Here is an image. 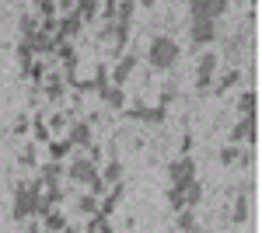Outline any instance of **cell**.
<instances>
[{"instance_id": "7c38bea8", "label": "cell", "mask_w": 262, "mask_h": 233, "mask_svg": "<svg viewBox=\"0 0 262 233\" xmlns=\"http://www.w3.org/2000/svg\"><path fill=\"white\" fill-rule=\"evenodd\" d=\"M39 91H46V101H49V105H56V101H63V94H67V84H63L60 73H49V77L39 84Z\"/></svg>"}, {"instance_id": "52a82bcc", "label": "cell", "mask_w": 262, "mask_h": 233, "mask_svg": "<svg viewBox=\"0 0 262 233\" xmlns=\"http://www.w3.org/2000/svg\"><path fill=\"white\" fill-rule=\"evenodd\" d=\"M67 143H70V150H88V146L95 143L91 122H74V125L67 129Z\"/></svg>"}, {"instance_id": "4fadbf2b", "label": "cell", "mask_w": 262, "mask_h": 233, "mask_svg": "<svg viewBox=\"0 0 262 233\" xmlns=\"http://www.w3.org/2000/svg\"><path fill=\"white\" fill-rule=\"evenodd\" d=\"M122 195H126V185H112L108 192L101 195V202H98V216H105V219H108V216L116 213V205L122 202Z\"/></svg>"}, {"instance_id": "30bf717a", "label": "cell", "mask_w": 262, "mask_h": 233, "mask_svg": "<svg viewBox=\"0 0 262 233\" xmlns=\"http://www.w3.org/2000/svg\"><path fill=\"white\" fill-rule=\"evenodd\" d=\"M224 53L231 59V70H242V59H245V53H248V39H242V32L231 35V39L224 42Z\"/></svg>"}, {"instance_id": "3957f363", "label": "cell", "mask_w": 262, "mask_h": 233, "mask_svg": "<svg viewBox=\"0 0 262 233\" xmlns=\"http://www.w3.org/2000/svg\"><path fill=\"white\" fill-rule=\"evenodd\" d=\"M217 66H221V59H217V53L213 49H206L200 56V66H196V91L200 94H206L210 87H213V77H217Z\"/></svg>"}, {"instance_id": "8fae6325", "label": "cell", "mask_w": 262, "mask_h": 233, "mask_svg": "<svg viewBox=\"0 0 262 233\" xmlns=\"http://www.w3.org/2000/svg\"><path fill=\"white\" fill-rule=\"evenodd\" d=\"M238 143H255V115L238 118V125L231 129V146H238Z\"/></svg>"}, {"instance_id": "5bb4252c", "label": "cell", "mask_w": 262, "mask_h": 233, "mask_svg": "<svg viewBox=\"0 0 262 233\" xmlns=\"http://www.w3.org/2000/svg\"><path fill=\"white\" fill-rule=\"evenodd\" d=\"M60 177H67V167L63 164H53V160H46L39 167V181L49 188V185H60Z\"/></svg>"}, {"instance_id": "f546056e", "label": "cell", "mask_w": 262, "mask_h": 233, "mask_svg": "<svg viewBox=\"0 0 262 233\" xmlns=\"http://www.w3.org/2000/svg\"><path fill=\"white\" fill-rule=\"evenodd\" d=\"M88 233H112V223L105 219V216H91V223H88Z\"/></svg>"}, {"instance_id": "8d00e7d4", "label": "cell", "mask_w": 262, "mask_h": 233, "mask_svg": "<svg viewBox=\"0 0 262 233\" xmlns=\"http://www.w3.org/2000/svg\"><path fill=\"white\" fill-rule=\"evenodd\" d=\"M189 233H200V230H189Z\"/></svg>"}, {"instance_id": "9a60e30c", "label": "cell", "mask_w": 262, "mask_h": 233, "mask_svg": "<svg viewBox=\"0 0 262 233\" xmlns=\"http://www.w3.org/2000/svg\"><path fill=\"white\" fill-rule=\"evenodd\" d=\"M70 153H74V150H70V143H67V139H49V143H46V157H49L53 164L67 160Z\"/></svg>"}, {"instance_id": "4dcf8cb0", "label": "cell", "mask_w": 262, "mask_h": 233, "mask_svg": "<svg viewBox=\"0 0 262 233\" xmlns=\"http://www.w3.org/2000/svg\"><path fill=\"white\" fill-rule=\"evenodd\" d=\"M18 160L25 164V167H35V164H39V146H35V143H28V146L21 150V157H18Z\"/></svg>"}, {"instance_id": "277c9868", "label": "cell", "mask_w": 262, "mask_h": 233, "mask_svg": "<svg viewBox=\"0 0 262 233\" xmlns=\"http://www.w3.org/2000/svg\"><path fill=\"white\" fill-rule=\"evenodd\" d=\"M224 11H227L224 0H192V4H189L192 24H196V21H213V24H217V18H221Z\"/></svg>"}, {"instance_id": "4316f807", "label": "cell", "mask_w": 262, "mask_h": 233, "mask_svg": "<svg viewBox=\"0 0 262 233\" xmlns=\"http://www.w3.org/2000/svg\"><path fill=\"white\" fill-rule=\"evenodd\" d=\"M74 213H81V216H95V213H98V198H95V195H81V198H77V209H74Z\"/></svg>"}, {"instance_id": "d590c367", "label": "cell", "mask_w": 262, "mask_h": 233, "mask_svg": "<svg viewBox=\"0 0 262 233\" xmlns=\"http://www.w3.org/2000/svg\"><path fill=\"white\" fill-rule=\"evenodd\" d=\"M168 202H171V209H175V213H182V209H185V202H182V192H179V188H171V192H168Z\"/></svg>"}, {"instance_id": "7a4b0ae2", "label": "cell", "mask_w": 262, "mask_h": 233, "mask_svg": "<svg viewBox=\"0 0 262 233\" xmlns=\"http://www.w3.org/2000/svg\"><path fill=\"white\" fill-rule=\"evenodd\" d=\"M147 63L154 70H171L179 63V42L168 39V35H158V39L150 42V49H147Z\"/></svg>"}, {"instance_id": "83f0119b", "label": "cell", "mask_w": 262, "mask_h": 233, "mask_svg": "<svg viewBox=\"0 0 262 233\" xmlns=\"http://www.w3.org/2000/svg\"><path fill=\"white\" fill-rule=\"evenodd\" d=\"M32 125H35V143H49V139H53V136H49V125H46V115H42V112L35 115V122H32Z\"/></svg>"}, {"instance_id": "ffe728a7", "label": "cell", "mask_w": 262, "mask_h": 233, "mask_svg": "<svg viewBox=\"0 0 262 233\" xmlns=\"http://www.w3.org/2000/svg\"><path fill=\"white\" fill-rule=\"evenodd\" d=\"M35 63V49H32V42H18V70L21 73H28V66Z\"/></svg>"}, {"instance_id": "44dd1931", "label": "cell", "mask_w": 262, "mask_h": 233, "mask_svg": "<svg viewBox=\"0 0 262 233\" xmlns=\"http://www.w3.org/2000/svg\"><path fill=\"white\" fill-rule=\"evenodd\" d=\"M98 97L108 105V108H126V94H122V87H112V84H108Z\"/></svg>"}, {"instance_id": "d4e9b609", "label": "cell", "mask_w": 262, "mask_h": 233, "mask_svg": "<svg viewBox=\"0 0 262 233\" xmlns=\"http://www.w3.org/2000/svg\"><path fill=\"white\" fill-rule=\"evenodd\" d=\"M255 105H259V94H255V91H245V94L238 97V112H242V118L255 115Z\"/></svg>"}, {"instance_id": "d6a6232c", "label": "cell", "mask_w": 262, "mask_h": 233, "mask_svg": "<svg viewBox=\"0 0 262 233\" xmlns=\"http://www.w3.org/2000/svg\"><path fill=\"white\" fill-rule=\"evenodd\" d=\"M179 230L182 233L196 230V216H192V209H182V213H179Z\"/></svg>"}, {"instance_id": "9c48e42d", "label": "cell", "mask_w": 262, "mask_h": 233, "mask_svg": "<svg viewBox=\"0 0 262 233\" xmlns=\"http://www.w3.org/2000/svg\"><path fill=\"white\" fill-rule=\"evenodd\" d=\"M217 42V24L213 21H196L192 24V45L196 49H210Z\"/></svg>"}, {"instance_id": "f1b7e54d", "label": "cell", "mask_w": 262, "mask_h": 233, "mask_svg": "<svg viewBox=\"0 0 262 233\" xmlns=\"http://www.w3.org/2000/svg\"><path fill=\"white\" fill-rule=\"evenodd\" d=\"M35 11H39V18H60V4H53V0H39Z\"/></svg>"}, {"instance_id": "e0dca14e", "label": "cell", "mask_w": 262, "mask_h": 233, "mask_svg": "<svg viewBox=\"0 0 262 233\" xmlns=\"http://www.w3.org/2000/svg\"><path fill=\"white\" fill-rule=\"evenodd\" d=\"M42 226H46V233H63V230H67V213H63V209L46 213V216H42Z\"/></svg>"}, {"instance_id": "d6986e66", "label": "cell", "mask_w": 262, "mask_h": 233, "mask_svg": "<svg viewBox=\"0 0 262 233\" xmlns=\"http://www.w3.org/2000/svg\"><path fill=\"white\" fill-rule=\"evenodd\" d=\"M182 192V202H185V209H196L200 205V198H203V185L200 181H189L185 188H179Z\"/></svg>"}, {"instance_id": "603a6c76", "label": "cell", "mask_w": 262, "mask_h": 233, "mask_svg": "<svg viewBox=\"0 0 262 233\" xmlns=\"http://www.w3.org/2000/svg\"><path fill=\"white\" fill-rule=\"evenodd\" d=\"M238 84H242V70H227V73L217 80V87H213V91H217V94H227V91H231V87H238Z\"/></svg>"}, {"instance_id": "6da1fadb", "label": "cell", "mask_w": 262, "mask_h": 233, "mask_svg": "<svg viewBox=\"0 0 262 233\" xmlns=\"http://www.w3.org/2000/svg\"><path fill=\"white\" fill-rule=\"evenodd\" d=\"M39 198H42V181H21L18 188H14V219L21 223V219L35 216Z\"/></svg>"}, {"instance_id": "7402d4cb", "label": "cell", "mask_w": 262, "mask_h": 233, "mask_svg": "<svg viewBox=\"0 0 262 233\" xmlns=\"http://www.w3.org/2000/svg\"><path fill=\"white\" fill-rule=\"evenodd\" d=\"M221 160L227 164V167H234V164H248V160H252V153H242L238 146H224V150H221Z\"/></svg>"}, {"instance_id": "484cf974", "label": "cell", "mask_w": 262, "mask_h": 233, "mask_svg": "<svg viewBox=\"0 0 262 233\" xmlns=\"http://www.w3.org/2000/svg\"><path fill=\"white\" fill-rule=\"evenodd\" d=\"M35 32H39V14H25V18H21V39L32 42Z\"/></svg>"}, {"instance_id": "2e32d148", "label": "cell", "mask_w": 262, "mask_h": 233, "mask_svg": "<svg viewBox=\"0 0 262 233\" xmlns=\"http://www.w3.org/2000/svg\"><path fill=\"white\" fill-rule=\"evenodd\" d=\"M98 177L112 188V185H122V164L119 160H108L105 167H98Z\"/></svg>"}, {"instance_id": "1f68e13d", "label": "cell", "mask_w": 262, "mask_h": 233, "mask_svg": "<svg viewBox=\"0 0 262 233\" xmlns=\"http://www.w3.org/2000/svg\"><path fill=\"white\" fill-rule=\"evenodd\" d=\"M231 219H234V223H245V219H248V198H245V195H238V202H234V213H231Z\"/></svg>"}, {"instance_id": "836d02e7", "label": "cell", "mask_w": 262, "mask_h": 233, "mask_svg": "<svg viewBox=\"0 0 262 233\" xmlns=\"http://www.w3.org/2000/svg\"><path fill=\"white\" fill-rule=\"evenodd\" d=\"M91 87H95V94H101L105 87H108V66H98V73L91 80Z\"/></svg>"}, {"instance_id": "ba28073f", "label": "cell", "mask_w": 262, "mask_h": 233, "mask_svg": "<svg viewBox=\"0 0 262 233\" xmlns=\"http://www.w3.org/2000/svg\"><path fill=\"white\" fill-rule=\"evenodd\" d=\"M133 70H137V56H133V53H122L119 63H116V66H112V73H108V84H112V87H122V84L129 80Z\"/></svg>"}, {"instance_id": "ac0fdd59", "label": "cell", "mask_w": 262, "mask_h": 233, "mask_svg": "<svg viewBox=\"0 0 262 233\" xmlns=\"http://www.w3.org/2000/svg\"><path fill=\"white\" fill-rule=\"evenodd\" d=\"M56 56H60L63 70H77V49H74V42H60L56 45Z\"/></svg>"}, {"instance_id": "8992f818", "label": "cell", "mask_w": 262, "mask_h": 233, "mask_svg": "<svg viewBox=\"0 0 262 233\" xmlns=\"http://www.w3.org/2000/svg\"><path fill=\"white\" fill-rule=\"evenodd\" d=\"M67 177H70L74 185H91V181L98 177V167H95L88 157H74L70 167H67Z\"/></svg>"}, {"instance_id": "5b68a950", "label": "cell", "mask_w": 262, "mask_h": 233, "mask_svg": "<svg viewBox=\"0 0 262 233\" xmlns=\"http://www.w3.org/2000/svg\"><path fill=\"white\" fill-rule=\"evenodd\" d=\"M168 177H171V188H185L189 181H196V160H192V157H179V160H171Z\"/></svg>"}, {"instance_id": "cb8c5ba5", "label": "cell", "mask_w": 262, "mask_h": 233, "mask_svg": "<svg viewBox=\"0 0 262 233\" xmlns=\"http://www.w3.org/2000/svg\"><path fill=\"white\" fill-rule=\"evenodd\" d=\"M28 77H32V84H35V87H39L42 80L49 77V63H46V59H39V56H35V63L28 66Z\"/></svg>"}, {"instance_id": "e575fe53", "label": "cell", "mask_w": 262, "mask_h": 233, "mask_svg": "<svg viewBox=\"0 0 262 233\" xmlns=\"http://www.w3.org/2000/svg\"><path fill=\"white\" fill-rule=\"evenodd\" d=\"M143 122L161 125V122H164V108H161V105H158V108H147V112H143Z\"/></svg>"}]
</instances>
